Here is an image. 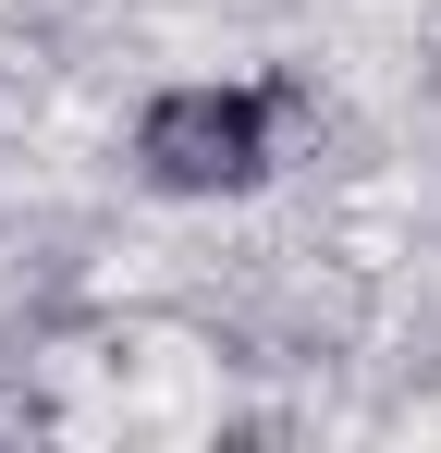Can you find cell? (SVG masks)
I'll list each match as a JSON object with an SVG mask.
<instances>
[{
  "instance_id": "6da1fadb",
  "label": "cell",
  "mask_w": 441,
  "mask_h": 453,
  "mask_svg": "<svg viewBox=\"0 0 441 453\" xmlns=\"http://www.w3.org/2000/svg\"><path fill=\"white\" fill-rule=\"evenodd\" d=\"M270 123H282L270 86H159L135 111V172L159 196H245L270 184Z\"/></svg>"
}]
</instances>
